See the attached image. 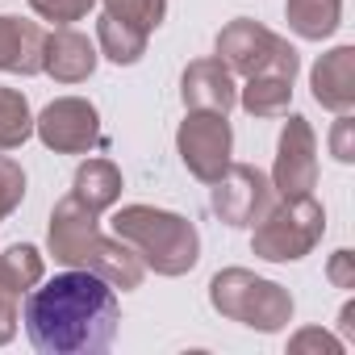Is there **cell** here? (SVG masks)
<instances>
[{
    "mask_svg": "<svg viewBox=\"0 0 355 355\" xmlns=\"http://www.w3.org/2000/svg\"><path fill=\"white\" fill-rule=\"evenodd\" d=\"M113 234L125 239L155 276H184L201 263V234L189 218L155 209V205H121L113 214Z\"/></svg>",
    "mask_w": 355,
    "mask_h": 355,
    "instance_id": "2",
    "label": "cell"
},
{
    "mask_svg": "<svg viewBox=\"0 0 355 355\" xmlns=\"http://www.w3.org/2000/svg\"><path fill=\"white\" fill-rule=\"evenodd\" d=\"M209 189H214L209 209L218 214V222H226L234 230H251L280 201L276 189H272V180H268V171H259L251 163H230Z\"/></svg>",
    "mask_w": 355,
    "mask_h": 355,
    "instance_id": "7",
    "label": "cell"
},
{
    "mask_svg": "<svg viewBox=\"0 0 355 355\" xmlns=\"http://www.w3.org/2000/svg\"><path fill=\"white\" fill-rule=\"evenodd\" d=\"M34 134L55 155H88L101 146V113L84 96H59L34 117Z\"/></svg>",
    "mask_w": 355,
    "mask_h": 355,
    "instance_id": "9",
    "label": "cell"
},
{
    "mask_svg": "<svg viewBox=\"0 0 355 355\" xmlns=\"http://www.w3.org/2000/svg\"><path fill=\"white\" fill-rule=\"evenodd\" d=\"M121 167L113 159H84L76 167V180H71V197L84 201L92 214H105L121 201Z\"/></svg>",
    "mask_w": 355,
    "mask_h": 355,
    "instance_id": "16",
    "label": "cell"
},
{
    "mask_svg": "<svg viewBox=\"0 0 355 355\" xmlns=\"http://www.w3.org/2000/svg\"><path fill=\"white\" fill-rule=\"evenodd\" d=\"M313 101L330 113H351L355 109V46H334L326 51L313 71H309Z\"/></svg>",
    "mask_w": 355,
    "mask_h": 355,
    "instance_id": "14",
    "label": "cell"
},
{
    "mask_svg": "<svg viewBox=\"0 0 355 355\" xmlns=\"http://www.w3.org/2000/svg\"><path fill=\"white\" fill-rule=\"evenodd\" d=\"M101 214H92L84 201H76L71 193L63 201H55L51 209V226H46V251L55 255V263L63 268H84V255L92 247V239L101 234L96 226Z\"/></svg>",
    "mask_w": 355,
    "mask_h": 355,
    "instance_id": "10",
    "label": "cell"
},
{
    "mask_svg": "<svg viewBox=\"0 0 355 355\" xmlns=\"http://www.w3.org/2000/svg\"><path fill=\"white\" fill-rule=\"evenodd\" d=\"M17 322H21V297H17V293H9L5 284H0V347L13 343Z\"/></svg>",
    "mask_w": 355,
    "mask_h": 355,
    "instance_id": "26",
    "label": "cell"
},
{
    "mask_svg": "<svg viewBox=\"0 0 355 355\" xmlns=\"http://www.w3.org/2000/svg\"><path fill=\"white\" fill-rule=\"evenodd\" d=\"M146 38L150 34H142L130 21H117L113 13H101V21H96V51L117 67H134L146 55Z\"/></svg>",
    "mask_w": 355,
    "mask_h": 355,
    "instance_id": "18",
    "label": "cell"
},
{
    "mask_svg": "<svg viewBox=\"0 0 355 355\" xmlns=\"http://www.w3.org/2000/svg\"><path fill=\"white\" fill-rule=\"evenodd\" d=\"M180 101L184 109H205V113H230L239 105V84L234 71L214 55V59H193L180 76Z\"/></svg>",
    "mask_w": 355,
    "mask_h": 355,
    "instance_id": "11",
    "label": "cell"
},
{
    "mask_svg": "<svg viewBox=\"0 0 355 355\" xmlns=\"http://www.w3.org/2000/svg\"><path fill=\"white\" fill-rule=\"evenodd\" d=\"M309 347L330 351V355H338V351H343V343H338L334 334L318 330V326H309V330H301V334H293V338H288V351H309Z\"/></svg>",
    "mask_w": 355,
    "mask_h": 355,
    "instance_id": "27",
    "label": "cell"
},
{
    "mask_svg": "<svg viewBox=\"0 0 355 355\" xmlns=\"http://www.w3.org/2000/svg\"><path fill=\"white\" fill-rule=\"evenodd\" d=\"M326 234V209L309 197H280L255 226H251V251L268 263H297L305 259Z\"/></svg>",
    "mask_w": 355,
    "mask_h": 355,
    "instance_id": "4",
    "label": "cell"
},
{
    "mask_svg": "<svg viewBox=\"0 0 355 355\" xmlns=\"http://www.w3.org/2000/svg\"><path fill=\"white\" fill-rule=\"evenodd\" d=\"M326 276H330V284L334 288H355V255L343 247V251H334L330 255V263H326Z\"/></svg>",
    "mask_w": 355,
    "mask_h": 355,
    "instance_id": "28",
    "label": "cell"
},
{
    "mask_svg": "<svg viewBox=\"0 0 355 355\" xmlns=\"http://www.w3.org/2000/svg\"><path fill=\"white\" fill-rule=\"evenodd\" d=\"M284 130L276 142V163H272V189L276 197H309L318 189V138L309 117L284 113Z\"/></svg>",
    "mask_w": 355,
    "mask_h": 355,
    "instance_id": "8",
    "label": "cell"
},
{
    "mask_svg": "<svg viewBox=\"0 0 355 355\" xmlns=\"http://www.w3.org/2000/svg\"><path fill=\"white\" fill-rule=\"evenodd\" d=\"M209 305L239 322V326H251L259 334H280L288 322H293V293L276 280H263L247 268H222L214 280H209Z\"/></svg>",
    "mask_w": 355,
    "mask_h": 355,
    "instance_id": "3",
    "label": "cell"
},
{
    "mask_svg": "<svg viewBox=\"0 0 355 355\" xmlns=\"http://www.w3.org/2000/svg\"><path fill=\"white\" fill-rule=\"evenodd\" d=\"M214 51H218V59H222L234 76H243V80H247V76H259V71L297 80V71H301L297 46H293L288 38L272 34L268 26L251 21V17H234L230 26H222Z\"/></svg>",
    "mask_w": 355,
    "mask_h": 355,
    "instance_id": "5",
    "label": "cell"
},
{
    "mask_svg": "<svg viewBox=\"0 0 355 355\" xmlns=\"http://www.w3.org/2000/svg\"><path fill=\"white\" fill-rule=\"evenodd\" d=\"M34 138V113L21 88H0V155H9Z\"/></svg>",
    "mask_w": 355,
    "mask_h": 355,
    "instance_id": "21",
    "label": "cell"
},
{
    "mask_svg": "<svg viewBox=\"0 0 355 355\" xmlns=\"http://www.w3.org/2000/svg\"><path fill=\"white\" fill-rule=\"evenodd\" d=\"M42 276H46V259L34 243H13L0 251V284L9 293L26 297L34 284H42Z\"/></svg>",
    "mask_w": 355,
    "mask_h": 355,
    "instance_id": "20",
    "label": "cell"
},
{
    "mask_svg": "<svg viewBox=\"0 0 355 355\" xmlns=\"http://www.w3.org/2000/svg\"><path fill=\"white\" fill-rule=\"evenodd\" d=\"M105 13H113L117 21L138 26L142 34H155L167 17V0H101Z\"/></svg>",
    "mask_w": 355,
    "mask_h": 355,
    "instance_id": "22",
    "label": "cell"
},
{
    "mask_svg": "<svg viewBox=\"0 0 355 355\" xmlns=\"http://www.w3.org/2000/svg\"><path fill=\"white\" fill-rule=\"evenodd\" d=\"M239 105L251 113V117H284L288 105H293V80L284 76H247V84L239 88Z\"/></svg>",
    "mask_w": 355,
    "mask_h": 355,
    "instance_id": "19",
    "label": "cell"
},
{
    "mask_svg": "<svg viewBox=\"0 0 355 355\" xmlns=\"http://www.w3.org/2000/svg\"><path fill=\"white\" fill-rule=\"evenodd\" d=\"M334 134H330V155L338 163H355V121L351 113H334Z\"/></svg>",
    "mask_w": 355,
    "mask_h": 355,
    "instance_id": "25",
    "label": "cell"
},
{
    "mask_svg": "<svg viewBox=\"0 0 355 355\" xmlns=\"http://www.w3.org/2000/svg\"><path fill=\"white\" fill-rule=\"evenodd\" d=\"M338 326H343V334H347V338L355 334V305H351V301L343 305V313H338Z\"/></svg>",
    "mask_w": 355,
    "mask_h": 355,
    "instance_id": "29",
    "label": "cell"
},
{
    "mask_svg": "<svg viewBox=\"0 0 355 355\" xmlns=\"http://www.w3.org/2000/svg\"><path fill=\"white\" fill-rule=\"evenodd\" d=\"M21 322L38 355H101L117 338V288L88 268H67L26 293Z\"/></svg>",
    "mask_w": 355,
    "mask_h": 355,
    "instance_id": "1",
    "label": "cell"
},
{
    "mask_svg": "<svg viewBox=\"0 0 355 355\" xmlns=\"http://www.w3.org/2000/svg\"><path fill=\"white\" fill-rule=\"evenodd\" d=\"M284 21L305 42H326L343 26V0H284Z\"/></svg>",
    "mask_w": 355,
    "mask_h": 355,
    "instance_id": "17",
    "label": "cell"
},
{
    "mask_svg": "<svg viewBox=\"0 0 355 355\" xmlns=\"http://www.w3.org/2000/svg\"><path fill=\"white\" fill-rule=\"evenodd\" d=\"M101 63V51L96 42H88V34L71 30V26H55L46 34V46H42V71L55 80V84H84Z\"/></svg>",
    "mask_w": 355,
    "mask_h": 355,
    "instance_id": "12",
    "label": "cell"
},
{
    "mask_svg": "<svg viewBox=\"0 0 355 355\" xmlns=\"http://www.w3.org/2000/svg\"><path fill=\"white\" fill-rule=\"evenodd\" d=\"M175 155L189 167V175H197L201 184H214L234 163V130H230L226 113L189 109V117L175 130Z\"/></svg>",
    "mask_w": 355,
    "mask_h": 355,
    "instance_id": "6",
    "label": "cell"
},
{
    "mask_svg": "<svg viewBox=\"0 0 355 355\" xmlns=\"http://www.w3.org/2000/svg\"><path fill=\"white\" fill-rule=\"evenodd\" d=\"M46 30L30 17L0 13V71L5 76H42Z\"/></svg>",
    "mask_w": 355,
    "mask_h": 355,
    "instance_id": "13",
    "label": "cell"
},
{
    "mask_svg": "<svg viewBox=\"0 0 355 355\" xmlns=\"http://www.w3.org/2000/svg\"><path fill=\"white\" fill-rule=\"evenodd\" d=\"M21 201H26V167L13 155H0V222L13 218Z\"/></svg>",
    "mask_w": 355,
    "mask_h": 355,
    "instance_id": "23",
    "label": "cell"
},
{
    "mask_svg": "<svg viewBox=\"0 0 355 355\" xmlns=\"http://www.w3.org/2000/svg\"><path fill=\"white\" fill-rule=\"evenodd\" d=\"M30 9L51 26H71V21H84L96 9V0H30Z\"/></svg>",
    "mask_w": 355,
    "mask_h": 355,
    "instance_id": "24",
    "label": "cell"
},
{
    "mask_svg": "<svg viewBox=\"0 0 355 355\" xmlns=\"http://www.w3.org/2000/svg\"><path fill=\"white\" fill-rule=\"evenodd\" d=\"M84 268L92 276H101L109 288H121V293H130V288H138L146 280L142 255L125 239H117V234H96L92 247H88V255H84Z\"/></svg>",
    "mask_w": 355,
    "mask_h": 355,
    "instance_id": "15",
    "label": "cell"
}]
</instances>
